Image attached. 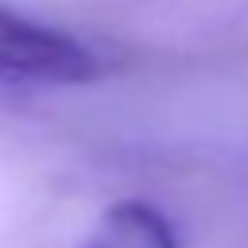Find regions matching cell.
Here are the masks:
<instances>
[{"mask_svg": "<svg viewBox=\"0 0 248 248\" xmlns=\"http://www.w3.org/2000/svg\"><path fill=\"white\" fill-rule=\"evenodd\" d=\"M97 74H101V58L89 43L0 0V78L4 81L81 85V81H93Z\"/></svg>", "mask_w": 248, "mask_h": 248, "instance_id": "cell-1", "label": "cell"}, {"mask_svg": "<svg viewBox=\"0 0 248 248\" xmlns=\"http://www.w3.org/2000/svg\"><path fill=\"white\" fill-rule=\"evenodd\" d=\"M85 248H178V232L151 202L124 198L101 213Z\"/></svg>", "mask_w": 248, "mask_h": 248, "instance_id": "cell-2", "label": "cell"}]
</instances>
